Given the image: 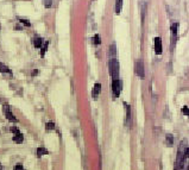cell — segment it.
<instances>
[{
    "mask_svg": "<svg viewBox=\"0 0 189 170\" xmlns=\"http://www.w3.org/2000/svg\"><path fill=\"white\" fill-rule=\"evenodd\" d=\"M108 70L113 80L119 78V62L117 58H111L108 61Z\"/></svg>",
    "mask_w": 189,
    "mask_h": 170,
    "instance_id": "obj_1",
    "label": "cell"
},
{
    "mask_svg": "<svg viewBox=\"0 0 189 170\" xmlns=\"http://www.w3.org/2000/svg\"><path fill=\"white\" fill-rule=\"evenodd\" d=\"M184 158H185V150H182V143L180 144L178 147V152H177V158H176V164L174 170H182L183 169V163H184Z\"/></svg>",
    "mask_w": 189,
    "mask_h": 170,
    "instance_id": "obj_2",
    "label": "cell"
},
{
    "mask_svg": "<svg viewBox=\"0 0 189 170\" xmlns=\"http://www.w3.org/2000/svg\"><path fill=\"white\" fill-rule=\"evenodd\" d=\"M121 89H123V83L118 78V80H113L112 82V92H113V95L116 98L120 97V93H121Z\"/></svg>",
    "mask_w": 189,
    "mask_h": 170,
    "instance_id": "obj_3",
    "label": "cell"
},
{
    "mask_svg": "<svg viewBox=\"0 0 189 170\" xmlns=\"http://www.w3.org/2000/svg\"><path fill=\"white\" fill-rule=\"evenodd\" d=\"M134 71H136V74L140 78H144V76H145V69H144V63H143L142 60H138L136 62V64H134Z\"/></svg>",
    "mask_w": 189,
    "mask_h": 170,
    "instance_id": "obj_4",
    "label": "cell"
},
{
    "mask_svg": "<svg viewBox=\"0 0 189 170\" xmlns=\"http://www.w3.org/2000/svg\"><path fill=\"white\" fill-rule=\"evenodd\" d=\"M3 111H4V114H5V117H6L7 120H10V121H12V123H18V119L13 116V113L11 112L10 106H9L7 104H4V105H3Z\"/></svg>",
    "mask_w": 189,
    "mask_h": 170,
    "instance_id": "obj_5",
    "label": "cell"
},
{
    "mask_svg": "<svg viewBox=\"0 0 189 170\" xmlns=\"http://www.w3.org/2000/svg\"><path fill=\"white\" fill-rule=\"evenodd\" d=\"M153 48H155V52L157 55L162 54V39H161V37H155L153 38Z\"/></svg>",
    "mask_w": 189,
    "mask_h": 170,
    "instance_id": "obj_6",
    "label": "cell"
},
{
    "mask_svg": "<svg viewBox=\"0 0 189 170\" xmlns=\"http://www.w3.org/2000/svg\"><path fill=\"white\" fill-rule=\"evenodd\" d=\"M171 45L175 44L176 39H177V31H178V24L177 23H174L171 25Z\"/></svg>",
    "mask_w": 189,
    "mask_h": 170,
    "instance_id": "obj_7",
    "label": "cell"
},
{
    "mask_svg": "<svg viewBox=\"0 0 189 170\" xmlns=\"http://www.w3.org/2000/svg\"><path fill=\"white\" fill-rule=\"evenodd\" d=\"M100 92H101V84L98 82L94 84V87H93V91H92V95H93V99L94 100H98L99 95H100Z\"/></svg>",
    "mask_w": 189,
    "mask_h": 170,
    "instance_id": "obj_8",
    "label": "cell"
},
{
    "mask_svg": "<svg viewBox=\"0 0 189 170\" xmlns=\"http://www.w3.org/2000/svg\"><path fill=\"white\" fill-rule=\"evenodd\" d=\"M32 43H33V46H35L36 49H41L42 45H43V41H42V38H41L39 36H35V37L32 38Z\"/></svg>",
    "mask_w": 189,
    "mask_h": 170,
    "instance_id": "obj_9",
    "label": "cell"
},
{
    "mask_svg": "<svg viewBox=\"0 0 189 170\" xmlns=\"http://www.w3.org/2000/svg\"><path fill=\"white\" fill-rule=\"evenodd\" d=\"M124 107H125V114H126V119L125 121L129 124L130 120H131V106L127 104V102H124Z\"/></svg>",
    "mask_w": 189,
    "mask_h": 170,
    "instance_id": "obj_10",
    "label": "cell"
},
{
    "mask_svg": "<svg viewBox=\"0 0 189 170\" xmlns=\"http://www.w3.org/2000/svg\"><path fill=\"white\" fill-rule=\"evenodd\" d=\"M12 140H13L15 143H17V144H22V143L24 142V136H23V133L19 132V133H17V134H13Z\"/></svg>",
    "mask_w": 189,
    "mask_h": 170,
    "instance_id": "obj_11",
    "label": "cell"
},
{
    "mask_svg": "<svg viewBox=\"0 0 189 170\" xmlns=\"http://www.w3.org/2000/svg\"><path fill=\"white\" fill-rule=\"evenodd\" d=\"M123 9V0H116V4H114V12L116 15H120Z\"/></svg>",
    "mask_w": 189,
    "mask_h": 170,
    "instance_id": "obj_12",
    "label": "cell"
},
{
    "mask_svg": "<svg viewBox=\"0 0 189 170\" xmlns=\"http://www.w3.org/2000/svg\"><path fill=\"white\" fill-rule=\"evenodd\" d=\"M117 54H118V51H117L116 44H112V45L110 46V50H108V56H110L111 58H116V57H117Z\"/></svg>",
    "mask_w": 189,
    "mask_h": 170,
    "instance_id": "obj_13",
    "label": "cell"
},
{
    "mask_svg": "<svg viewBox=\"0 0 189 170\" xmlns=\"http://www.w3.org/2000/svg\"><path fill=\"white\" fill-rule=\"evenodd\" d=\"M0 73H3V74H9L10 76H12L11 69H10L7 65H5L4 63H0Z\"/></svg>",
    "mask_w": 189,
    "mask_h": 170,
    "instance_id": "obj_14",
    "label": "cell"
},
{
    "mask_svg": "<svg viewBox=\"0 0 189 170\" xmlns=\"http://www.w3.org/2000/svg\"><path fill=\"white\" fill-rule=\"evenodd\" d=\"M48 153H49V151H48L45 147H38V149L36 150V155H37V157H38V158H41L42 156L48 155Z\"/></svg>",
    "mask_w": 189,
    "mask_h": 170,
    "instance_id": "obj_15",
    "label": "cell"
},
{
    "mask_svg": "<svg viewBox=\"0 0 189 170\" xmlns=\"http://www.w3.org/2000/svg\"><path fill=\"white\" fill-rule=\"evenodd\" d=\"M48 46H49V42H44L42 48H41V57H44V55H45V52L48 50Z\"/></svg>",
    "mask_w": 189,
    "mask_h": 170,
    "instance_id": "obj_16",
    "label": "cell"
},
{
    "mask_svg": "<svg viewBox=\"0 0 189 170\" xmlns=\"http://www.w3.org/2000/svg\"><path fill=\"white\" fill-rule=\"evenodd\" d=\"M166 143H168V146H172V143H174V137L171 134H166Z\"/></svg>",
    "mask_w": 189,
    "mask_h": 170,
    "instance_id": "obj_17",
    "label": "cell"
},
{
    "mask_svg": "<svg viewBox=\"0 0 189 170\" xmlns=\"http://www.w3.org/2000/svg\"><path fill=\"white\" fill-rule=\"evenodd\" d=\"M93 43L95 44V45H99L101 43V39H100V35H95L93 38Z\"/></svg>",
    "mask_w": 189,
    "mask_h": 170,
    "instance_id": "obj_18",
    "label": "cell"
},
{
    "mask_svg": "<svg viewBox=\"0 0 189 170\" xmlns=\"http://www.w3.org/2000/svg\"><path fill=\"white\" fill-rule=\"evenodd\" d=\"M45 129H47L48 131H50V130H54V129H55V123H52V121H49V123H47V125H45Z\"/></svg>",
    "mask_w": 189,
    "mask_h": 170,
    "instance_id": "obj_19",
    "label": "cell"
},
{
    "mask_svg": "<svg viewBox=\"0 0 189 170\" xmlns=\"http://www.w3.org/2000/svg\"><path fill=\"white\" fill-rule=\"evenodd\" d=\"M43 5H44L47 9H50L51 5H52V0H43Z\"/></svg>",
    "mask_w": 189,
    "mask_h": 170,
    "instance_id": "obj_20",
    "label": "cell"
},
{
    "mask_svg": "<svg viewBox=\"0 0 189 170\" xmlns=\"http://www.w3.org/2000/svg\"><path fill=\"white\" fill-rule=\"evenodd\" d=\"M10 131H11L13 134H17V133H19V132H20V130H19L17 126H11V127H10Z\"/></svg>",
    "mask_w": 189,
    "mask_h": 170,
    "instance_id": "obj_21",
    "label": "cell"
},
{
    "mask_svg": "<svg viewBox=\"0 0 189 170\" xmlns=\"http://www.w3.org/2000/svg\"><path fill=\"white\" fill-rule=\"evenodd\" d=\"M19 22H20V23H23V24H24V25H26V26H31V23H30L29 20L24 19V18H19Z\"/></svg>",
    "mask_w": 189,
    "mask_h": 170,
    "instance_id": "obj_22",
    "label": "cell"
},
{
    "mask_svg": "<svg viewBox=\"0 0 189 170\" xmlns=\"http://www.w3.org/2000/svg\"><path fill=\"white\" fill-rule=\"evenodd\" d=\"M182 113H183V114H185L187 117H189V107L184 106V107L182 108Z\"/></svg>",
    "mask_w": 189,
    "mask_h": 170,
    "instance_id": "obj_23",
    "label": "cell"
},
{
    "mask_svg": "<svg viewBox=\"0 0 189 170\" xmlns=\"http://www.w3.org/2000/svg\"><path fill=\"white\" fill-rule=\"evenodd\" d=\"M13 170H25V169H24V166L22 164H16L15 168H13Z\"/></svg>",
    "mask_w": 189,
    "mask_h": 170,
    "instance_id": "obj_24",
    "label": "cell"
},
{
    "mask_svg": "<svg viewBox=\"0 0 189 170\" xmlns=\"http://www.w3.org/2000/svg\"><path fill=\"white\" fill-rule=\"evenodd\" d=\"M37 74H38V70H37V69H36V70H32V73H31L32 76H36Z\"/></svg>",
    "mask_w": 189,
    "mask_h": 170,
    "instance_id": "obj_25",
    "label": "cell"
},
{
    "mask_svg": "<svg viewBox=\"0 0 189 170\" xmlns=\"http://www.w3.org/2000/svg\"><path fill=\"white\" fill-rule=\"evenodd\" d=\"M15 30H23V29H22L20 25H16V26H15Z\"/></svg>",
    "mask_w": 189,
    "mask_h": 170,
    "instance_id": "obj_26",
    "label": "cell"
},
{
    "mask_svg": "<svg viewBox=\"0 0 189 170\" xmlns=\"http://www.w3.org/2000/svg\"><path fill=\"white\" fill-rule=\"evenodd\" d=\"M185 157H189V147L185 149Z\"/></svg>",
    "mask_w": 189,
    "mask_h": 170,
    "instance_id": "obj_27",
    "label": "cell"
},
{
    "mask_svg": "<svg viewBox=\"0 0 189 170\" xmlns=\"http://www.w3.org/2000/svg\"><path fill=\"white\" fill-rule=\"evenodd\" d=\"M0 170H4V168H3V165H1V163H0Z\"/></svg>",
    "mask_w": 189,
    "mask_h": 170,
    "instance_id": "obj_28",
    "label": "cell"
},
{
    "mask_svg": "<svg viewBox=\"0 0 189 170\" xmlns=\"http://www.w3.org/2000/svg\"><path fill=\"white\" fill-rule=\"evenodd\" d=\"M188 170H189V166H188Z\"/></svg>",
    "mask_w": 189,
    "mask_h": 170,
    "instance_id": "obj_29",
    "label": "cell"
}]
</instances>
